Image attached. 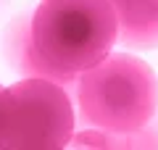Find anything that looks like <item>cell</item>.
Here are the masks:
<instances>
[{
  "mask_svg": "<svg viewBox=\"0 0 158 150\" xmlns=\"http://www.w3.org/2000/svg\"><path fill=\"white\" fill-rule=\"evenodd\" d=\"M118 37V19L108 0H42L32 16L40 58L63 87L108 56Z\"/></svg>",
  "mask_w": 158,
  "mask_h": 150,
  "instance_id": "cell-1",
  "label": "cell"
},
{
  "mask_svg": "<svg viewBox=\"0 0 158 150\" xmlns=\"http://www.w3.org/2000/svg\"><path fill=\"white\" fill-rule=\"evenodd\" d=\"M82 121L108 132L135 134L158 111V77L129 53H108L77 79Z\"/></svg>",
  "mask_w": 158,
  "mask_h": 150,
  "instance_id": "cell-2",
  "label": "cell"
},
{
  "mask_svg": "<svg viewBox=\"0 0 158 150\" xmlns=\"http://www.w3.org/2000/svg\"><path fill=\"white\" fill-rule=\"evenodd\" d=\"M11 127L6 148L58 150L71 142L77 116L66 87L53 79L24 77L8 87Z\"/></svg>",
  "mask_w": 158,
  "mask_h": 150,
  "instance_id": "cell-3",
  "label": "cell"
},
{
  "mask_svg": "<svg viewBox=\"0 0 158 150\" xmlns=\"http://www.w3.org/2000/svg\"><path fill=\"white\" fill-rule=\"evenodd\" d=\"M113 11L118 19V45L132 50L158 48V0H124Z\"/></svg>",
  "mask_w": 158,
  "mask_h": 150,
  "instance_id": "cell-4",
  "label": "cell"
},
{
  "mask_svg": "<svg viewBox=\"0 0 158 150\" xmlns=\"http://www.w3.org/2000/svg\"><path fill=\"white\" fill-rule=\"evenodd\" d=\"M121 137H124L121 132H108V129H100V127H90L85 132L74 129L69 145H74V148H116V145H129Z\"/></svg>",
  "mask_w": 158,
  "mask_h": 150,
  "instance_id": "cell-5",
  "label": "cell"
},
{
  "mask_svg": "<svg viewBox=\"0 0 158 150\" xmlns=\"http://www.w3.org/2000/svg\"><path fill=\"white\" fill-rule=\"evenodd\" d=\"M8 127H11V95L8 87L0 84V150L8 142Z\"/></svg>",
  "mask_w": 158,
  "mask_h": 150,
  "instance_id": "cell-6",
  "label": "cell"
},
{
  "mask_svg": "<svg viewBox=\"0 0 158 150\" xmlns=\"http://www.w3.org/2000/svg\"><path fill=\"white\" fill-rule=\"evenodd\" d=\"M108 3H111V6L116 8V6H121V3H124V0H108Z\"/></svg>",
  "mask_w": 158,
  "mask_h": 150,
  "instance_id": "cell-7",
  "label": "cell"
}]
</instances>
